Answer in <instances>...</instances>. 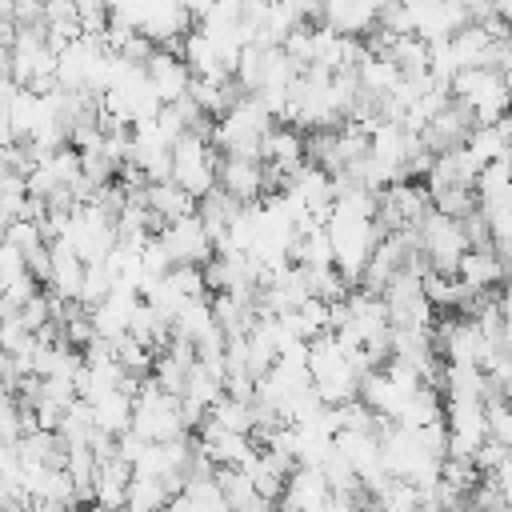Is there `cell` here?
<instances>
[{"mask_svg":"<svg viewBox=\"0 0 512 512\" xmlns=\"http://www.w3.org/2000/svg\"><path fill=\"white\" fill-rule=\"evenodd\" d=\"M328 236H332V260L336 268L360 284L368 264H372V252L380 244V224L376 216H364V212H348V208H332L328 212Z\"/></svg>","mask_w":512,"mask_h":512,"instance_id":"cell-1","label":"cell"},{"mask_svg":"<svg viewBox=\"0 0 512 512\" xmlns=\"http://www.w3.org/2000/svg\"><path fill=\"white\" fill-rule=\"evenodd\" d=\"M280 120L268 112V104L260 96H240L216 124H212V140L224 156H260L268 132ZM264 160V156H260Z\"/></svg>","mask_w":512,"mask_h":512,"instance_id":"cell-2","label":"cell"},{"mask_svg":"<svg viewBox=\"0 0 512 512\" xmlns=\"http://www.w3.org/2000/svg\"><path fill=\"white\" fill-rule=\"evenodd\" d=\"M188 412L176 392H168L156 376H144L136 388V412H132V432H140L148 444L160 440H180L188 436Z\"/></svg>","mask_w":512,"mask_h":512,"instance_id":"cell-3","label":"cell"},{"mask_svg":"<svg viewBox=\"0 0 512 512\" xmlns=\"http://www.w3.org/2000/svg\"><path fill=\"white\" fill-rule=\"evenodd\" d=\"M172 180L196 200L220 188V148L208 132H188L172 144Z\"/></svg>","mask_w":512,"mask_h":512,"instance_id":"cell-4","label":"cell"},{"mask_svg":"<svg viewBox=\"0 0 512 512\" xmlns=\"http://www.w3.org/2000/svg\"><path fill=\"white\" fill-rule=\"evenodd\" d=\"M412 232H416V244H420L424 256H428L432 272L456 276L464 252L472 248L464 220H456V216H448V212H440V208H428V212L420 216V224H412Z\"/></svg>","mask_w":512,"mask_h":512,"instance_id":"cell-5","label":"cell"},{"mask_svg":"<svg viewBox=\"0 0 512 512\" xmlns=\"http://www.w3.org/2000/svg\"><path fill=\"white\" fill-rule=\"evenodd\" d=\"M452 96L476 116V124H496L512 108V88L500 68H464L452 80Z\"/></svg>","mask_w":512,"mask_h":512,"instance_id":"cell-6","label":"cell"},{"mask_svg":"<svg viewBox=\"0 0 512 512\" xmlns=\"http://www.w3.org/2000/svg\"><path fill=\"white\" fill-rule=\"evenodd\" d=\"M412 12V32L428 44L456 36L460 28L476 24V0H404Z\"/></svg>","mask_w":512,"mask_h":512,"instance_id":"cell-7","label":"cell"},{"mask_svg":"<svg viewBox=\"0 0 512 512\" xmlns=\"http://www.w3.org/2000/svg\"><path fill=\"white\" fill-rule=\"evenodd\" d=\"M156 236H160L164 252L172 256V264H196V268H204V264L216 256V236H212V228L200 220V212L164 224Z\"/></svg>","mask_w":512,"mask_h":512,"instance_id":"cell-8","label":"cell"},{"mask_svg":"<svg viewBox=\"0 0 512 512\" xmlns=\"http://www.w3.org/2000/svg\"><path fill=\"white\" fill-rule=\"evenodd\" d=\"M384 300H388V312H392V328H428L432 324L436 304L424 292V276H416V272L392 276L388 288H384Z\"/></svg>","mask_w":512,"mask_h":512,"instance_id":"cell-9","label":"cell"},{"mask_svg":"<svg viewBox=\"0 0 512 512\" xmlns=\"http://www.w3.org/2000/svg\"><path fill=\"white\" fill-rule=\"evenodd\" d=\"M332 484L324 476V468H312V464H296L288 484H284V496H280V512H332Z\"/></svg>","mask_w":512,"mask_h":512,"instance_id":"cell-10","label":"cell"},{"mask_svg":"<svg viewBox=\"0 0 512 512\" xmlns=\"http://www.w3.org/2000/svg\"><path fill=\"white\" fill-rule=\"evenodd\" d=\"M220 188L232 192L240 204H256L264 200L268 184V164L260 156H224L220 160Z\"/></svg>","mask_w":512,"mask_h":512,"instance_id":"cell-11","label":"cell"},{"mask_svg":"<svg viewBox=\"0 0 512 512\" xmlns=\"http://www.w3.org/2000/svg\"><path fill=\"white\" fill-rule=\"evenodd\" d=\"M200 448L216 468H228V464H244L256 452V440H252V432H232V428L204 416L200 420Z\"/></svg>","mask_w":512,"mask_h":512,"instance_id":"cell-12","label":"cell"},{"mask_svg":"<svg viewBox=\"0 0 512 512\" xmlns=\"http://www.w3.org/2000/svg\"><path fill=\"white\" fill-rule=\"evenodd\" d=\"M320 24L340 36H364L380 28V8L372 0H320Z\"/></svg>","mask_w":512,"mask_h":512,"instance_id":"cell-13","label":"cell"},{"mask_svg":"<svg viewBox=\"0 0 512 512\" xmlns=\"http://www.w3.org/2000/svg\"><path fill=\"white\" fill-rule=\"evenodd\" d=\"M144 72H148V80H152V88H156V96L164 104L184 100L192 92V80H196V72L188 68V60H180L176 52H152L148 64H144Z\"/></svg>","mask_w":512,"mask_h":512,"instance_id":"cell-14","label":"cell"},{"mask_svg":"<svg viewBox=\"0 0 512 512\" xmlns=\"http://www.w3.org/2000/svg\"><path fill=\"white\" fill-rule=\"evenodd\" d=\"M456 280L464 284L468 296H476V292H492L508 276H504V260H500L496 248H468L460 268H456Z\"/></svg>","mask_w":512,"mask_h":512,"instance_id":"cell-15","label":"cell"},{"mask_svg":"<svg viewBox=\"0 0 512 512\" xmlns=\"http://www.w3.org/2000/svg\"><path fill=\"white\" fill-rule=\"evenodd\" d=\"M476 204H480L484 216H492V212L512 204V156H500V160L480 168V176H476Z\"/></svg>","mask_w":512,"mask_h":512,"instance_id":"cell-16","label":"cell"},{"mask_svg":"<svg viewBox=\"0 0 512 512\" xmlns=\"http://www.w3.org/2000/svg\"><path fill=\"white\" fill-rule=\"evenodd\" d=\"M144 204L152 208V216H156L160 228H164V224H172V220H180V216H192L200 200H196L192 192H184L176 180H152V184L144 188Z\"/></svg>","mask_w":512,"mask_h":512,"instance_id":"cell-17","label":"cell"},{"mask_svg":"<svg viewBox=\"0 0 512 512\" xmlns=\"http://www.w3.org/2000/svg\"><path fill=\"white\" fill-rule=\"evenodd\" d=\"M92 404V416H96V428L108 432V436H124L132 428V412H136V388H112Z\"/></svg>","mask_w":512,"mask_h":512,"instance_id":"cell-18","label":"cell"},{"mask_svg":"<svg viewBox=\"0 0 512 512\" xmlns=\"http://www.w3.org/2000/svg\"><path fill=\"white\" fill-rule=\"evenodd\" d=\"M84 272H88V264L72 252V244L52 240V276H48V284H52V292H56L60 300H80Z\"/></svg>","mask_w":512,"mask_h":512,"instance_id":"cell-19","label":"cell"},{"mask_svg":"<svg viewBox=\"0 0 512 512\" xmlns=\"http://www.w3.org/2000/svg\"><path fill=\"white\" fill-rule=\"evenodd\" d=\"M392 356L424 368L428 380H432V372H436V360H432L436 356V336H432V328H392Z\"/></svg>","mask_w":512,"mask_h":512,"instance_id":"cell-20","label":"cell"},{"mask_svg":"<svg viewBox=\"0 0 512 512\" xmlns=\"http://www.w3.org/2000/svg\"><path fill=\"white\" fill-rule=\"evenodd\" d=\"M8 232H4V244H12L24 260H32L36 252H44L52 240H48V232H44V220H12V224H4Z\"/></svg>","mask_w":512,"mask_h":512,"instance_id":"cell-21","label":"cell"},{"mask_svg":"<svg viewBox=\"0 0 512 512\" xmlns=\"http://www.w3.org/2000/svg\"><path fill=\"white\" fill-rule=\"evenodd\" d=\"M488 436L496 444L512 448V400H504V396L488 400Z\"/></svg>","mask_w":512,"mask_h":512,"instance_id":"cell-22","label":"cell"},{"mask_svg":"<svg viewBox=\"0 0 512 512\" xmlns=\"http://www.w3.org/2000/svg\"><path fill=\"white\" fill-rule=\"evenodd\" d=\"M488 232H492V248L496 252H508L512 248V204L488 216Z\"/></svg>","mask_w":512,"mask_h":512,"instance_id":"cell-23","label":"cell"},{"mask_svg":"<svg viewBox=\"0 0 512 512\" xmlns=\"http://www.w3.org/2000/svg\"><path fill=\"white\" fill-rule=\"evenodd\" d=\"M304 20H320V0H288Z\"/></svg>","mask_w":512,"mask_h":512,"instance_id":"cell-24","label":"cell"},{"mask_svg":"<svg viewBox=\"0 0 512 512\" xmlns=\"http://www.w3.org/2000/svg\"><path fill=\"white\" fill-rule=\"evenodd\" d=\"M184 8L192 12V20H204V16L216 8V0H184Z\"/></svg>","mask_w":512,"mask_h":512,"instance_id":"cell-25","label":"cell"},{"mask_svg":"<svg viewBox=\"0 0 512 512\" xmlns=\"http://www.w3.org/2000/svg\"><path fill=\"white\" fill-rule=\"evenodd\" d=\"M500 260H504V276L512 280V248H508V252H500Z\"/></svg>","mask_w":512,"mask_h":512,"instance_id":"cell-26","label":"cell"},{"mask_svg":"<svg viewBox=\"0 0 512 512\" xmlns=\"http://www.w3.org/2000/svg\"><path fill=\"white\" fill-rule=\"evenodd\" d=\"M456 512H464V508H456Z\"/></svg>","mask_w":512,"mask_h":512,"instance_id":"cell-27","label":"cell"}]
</instances>
